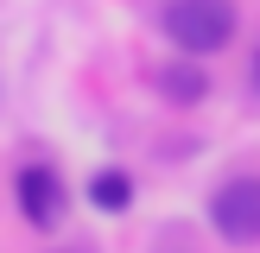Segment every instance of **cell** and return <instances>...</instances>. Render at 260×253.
Masks as SVG:
<instances>
[{
	"label": "cell",
	"mask_w": 260,
	"mask_h": 253,
	"mask_svg": "<svg viewBox=\"0 0 260 253\" xmlns=\"http://www.w3.org/2000/svg\"><path fill=\"white\" fill-rule=\"evenodd\" d=\"M241 32L235 0H165V38H172L184 57H210V51H229Z\"/></svg>",
	"instance_id": "1"
},
{
	"label": "cell",
	"mask_w": 260,
	"mask_h": 253,
	"mask_svg": "<svg viewBox=\"0 0 260 253\" xmlns=\"http://www.w3.org/2000/svg\"><path fill=\"white\" fill-rule=\"evenodd\" d=\"M210 228L229 247H254L260 240V177H229L210 190Z\"/></svg>",
	"instance_id": "2"
},
{
	"label": "cell",
	"mask_w": 260,
	"mask_h": 253,
	"mask_svg": "<svg viewBox=\"0 0 260 253\" xmlns=\"http://www.w3.org/2000/svg\"><path fill=\"white\" fill-rule=\"evenodd\" d=\"M13 196H19L25 228H57V222H63V202H70V190H63V177L51 171V164H25V171L13 177Z\"/></svg>",
	"instance_id": "3"
},
{
	"label": "cell",
	"mask_w": 260,
	"mask_h": 253,
	"mask_svg": "<svg viewBox=\"0 0 260 253\" xmlns=\"http://www.w3.org/2000/svg\"><path fill=\"white\" fill-rule=\"evenodd\" d=\"M89 202L108 209V215L134 209V177H127V171H95V177H89Z\"/></svg>",
	"instance_id": "4"
},
{
	"label": "cell",
	"mask_w": 260,
	"mask_h": 253,
	"mask_svg": "<svg viewBox=\"0 0 260 253\" xmlns=\"http://www.w3.org/2000/svg\"><path fill=\"white\" fill-rule=\"evenodd\" d=\"M159 89L172 101H203V89H210V76L197 70V63H165L159 70Z\"/></svg>",
	"instance_id": "5"
},
{
	"label": "cell",
	"mask_w": 260,
	"mask_h": 253,
	"mask_svg": "<svg viewBox=\"0 0 260 253\" xmlns=\"http://www.w3.org/2000/svg\"><path fill=\"white\" fill-rule=\"evenodd\" d=\"M70 253H76V247H70Z\"/></svg>",
	"instance_id": "6"
}]
</instances>
